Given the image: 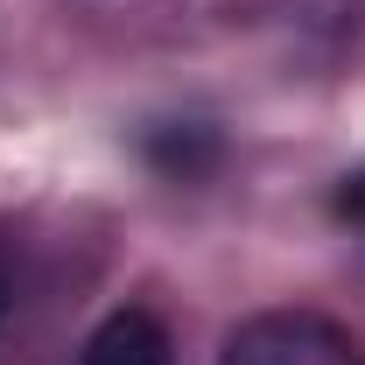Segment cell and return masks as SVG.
I'll return each instance as SVG.
<instances>
[{
    "mask_svg": "<svg viewBox=\"0 0 365 365\" xmlns=\"http://www.w3.org/2000/svg\"><path fill=\"white\" fill-rule=\"evenodd\" d=\"M337 211H344V218H351V225H365V176L351 182V190H344V197H337Z\"/></svg>",
    "mask_w": 365,
    "mask_h": 365,
    "instance_id": "obj_3",
    "label": "cell"
},
{
    "mask_svg": "<svg viewBox=\"0 0 365 365\" xmlns=\"http://www.w3.org/2000/svg\"><path fill=\"white\" fill-rule=\"evenodd\" d=\"M78 365H176V337H169V323L155 309L127 302V309H113L85 337V359Z\"/></svg>",
    "mask_w": 365,
    "mask_h": 365,
    "instance_id": "obj_2",
    "label": "cell"
},
{
    "mask_svg": "<svg viewBox=\"0 0 365 365\" xmlns=\"http://www.w3.org/2000/svg\"><path fill=\"white\" fill-rule=\"evenodd\" d=\"M218 365H365V344L317 309H267L225 337Z\"/></svg>",
    "mask_w": 365,
    "mask_h": 365,
    "instance_id": "obj_1",
    "label": "cell"
}]
</instances>
